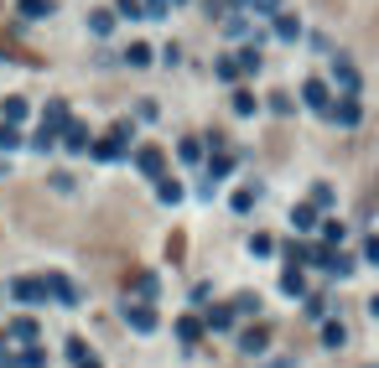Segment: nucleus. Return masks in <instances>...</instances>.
Returning a JSON list of instances; mask_svg holds the SVG:
<instances>
[{"instance_id": "obj_1", "label": "nucleus", "mask_w": 379, "mask_h": 368, "mask_svg": "<svg viewBox=\"0 0 379 368\" xmlns=\"http://www.w3.org/2000/svg\"><path fill=\"white\" fill-rule=\"evenodd\" d=\"M11 296H16L21 306H36V301H47V280H36V275H21V280L11 285Z\"/></svg>"}, {"instance_id": "obj_2", "label": "nucleus", "mask_w": 379, "mask_h": 368, "mask_svg": "<svg viewBox=\"0 0 379 368\" xmlns=\"http://www.w3.org/2000/svg\"><path fill=\"white\" fill-rule=\"evenodd\" d=\"M125 140H130V120H125V125H114V135H109V140H99L94 156H99V161H120V156H125Z\"/></svg>"}, {"instance_id": "obj_3", "label": "nucleus", "mask_w": 379, "mask_h": 368, "mask_svg": "<svg viewBox=\"0 0 379 368\" xmlns=\"http://www.w3.org/2000/svg\"><path fill=\"white\" fill-rule=\"evenodd\" d=\"M125 322L135 327V332H151V327H156V311H151V301H125Z\"/></svg>"}, {"instance_id": "obj_4", "label": "nucleus", "mask_w": 379, "mask_h": 368, "mask_svg": "<svg viewBox=\"0 0 379 368\" xmlns=\"http://www.w3.org/2000/svg\"><path fill=\"white\" fill-rule=\"evenodd\" d=\"M135 166H140V172H146L151 182H161V177H166V156L156 151V146H146V151H135Z\"/></svg>"}, {"instance_id": "obj_5", "label": "nucleus", "mask_w": 379, "mask_h": 368, "mask_svg": "<svg viewBox=\"0 0 379 368\" xmlns=\"http://www.w3.org/2000/svg\"><path fill=\"white\" fill-rule=\"evenodd\" d=\"M328 120H333V125H343V130H354V125H359V104L343 94V99H338L333 109H328Z\"/></svg>"}, {"instance_id": "obj_6", "label": "nucleus", "mask_w": 379, "mask_h": 368, "mask_svg": "<svg viewBox=\"0 0 379 368\" xmlns=\"http://www.w3.org/2000/svg\"><path fill=\"white\" fill-rule=\"evenodd\" d=\"M6 332H11V343H16V348H36V322L32 317H16Z\"/></svg>"}, {"instance_id": "obj_7", "label": "nucleus", "mask_w": 379, "mask_h": 368, "mask_svg": "<svg viewBox=\"0 0 379 368\" xmlns=\"http://www.w3.org/2000/svg\"><path fill=\"white\" fill-rule=\"evenodd\" d=\"M47 291H52V296H58V301H62V306H73V301H78V285L68 280V275H47Z\"/></svg>"}, {"instance_id": "obj_8", "label": "nucleus", "mask_w": 379, "mask_h": 368, "mask_svg": "<svg viewBox=\"0 0 379 368\" xmlns=\"http://www.w3.org/2000/svg\"><path fill=\"white\" fill-rule=\"evenodd\" d=\"M130 285H135V301H156V296H161V291H156V275H151V270H135V280H130Z\"/></svg>"}, {"instance_id": "obj_9", "label": "nucleus", "mask_w": 379, "mask_h": 368, "mask_svg": "<svg viewBox=\"0 0 379 368\" xmlns=\"http://www.w3.org/2000/svg\"><path fill=\"white\" fill-rule=\"evenodd\" d=\"M302 99L312 104V109H333V99H328V83H317V78H312V83L302 88Z\"/></svg>"}, {"instance_id": "obj_10", "label": "nucleus", "mask_w": 379, "mask_h": 368, "mask_svg": "<svg viewBox=\"0 0 379 368\" xmlns=\"http://www.w3.org/2000/svg\"><path fill=\"white\" fill-rule=\"evenodd\" d=\"M62 140H68V151H88V130L78 125V120H68V130H62Z\"/></svg>"}, {"instance_id": "obj_11", "label": "nucleus", "mask_w": 379, "mask_h": 368, "mask_svg": "<svg viewBox=\"0 0 379 368\" xmlns=\"http://www.w3.org/2000/svg\"><path fill=\"white\" fill-rule=\"evenodd\" d=\"M234 172V161H229V156H213V161H208V192H213V182H224Z\"/></svg>"}, {"instance_id": "obj_12", "label": "nucleus", "mask_w": 379, "mask_h": 368, "mask_svg": "<svg viewBox=\"0 0 379 368\" xmlns=\"http://www.w3.org/2000/svg\"><path fill=\"white\" fill-rule=\"evenodd\" d=\"M291 229H296V233L317 229V207H291Z\"/></svg>"}, {"instance_id": "obj_13", "label": "nucleus", "mask_w": 379, "mask_h": 368, "mask_svg": "<svg viewBox=\"0 0 379 368\" xmlns=\"http://www.w3.org/2000/svg\"><path fill=\"white\" fill-rule=\"evenodd\" d=\"M265 343H270V337H265V327H250V332L239 337V348H244V353H265Z\"/></svg>"}, {"instance_id": "obj_14", "label": "nucleus", "mask_w": 379, "mask_h": 368, "mask_svg": "<svg viewBox=\"0 0 379 368\" xmlns=\"http://www.w3.org/2000/svg\"><path fill=\"white\" fill-rule=\"evenodd\" d=\"M224 327H234V306H213L208 311V332H224Z\"/></svg>"}, {"instance_id": "obj_15", "label": "nucleus", "mask_w": 379, "mask_h": 368, "mask_svg": "<svg viewBox=\"0 0 379 368\" xmlns=\"http://www.w3.org/2000/svg\"><path fill=\"white\" fill-rule=\"evenodd\" d=\"M338 88H343V94H348V99H354V94H359V73H354V68H348V62H338Z\"/></svg>"}, {"instance_id": "obj_16", "label": "nucleus", "mask_w": 379, "mask_h": 368, "mask_svg": "<svg viewBox=\"0 0 379 368\" xmlns=\"http://www.w3.org/2000/svg\"><path fill=\"white\" fill-rule=\"evenodd\" d=\"M177 337H182V343H198V337H203V322H198V317H182V322H177Z\"/></svg>"}, {"instance_id": "obj_17", "label": "nucleus", "mask_w": 379, "mask_h": 368, "mask_svg": "<svg viewBox=\"0 0 379 368\" xmlns=\"http://www.w3.org/2000/svg\"><path fill=\"white\" fill-rule=\"evenodd\" d=\"M0 114H6V125H21L26 120V99H6V104H0Z\"/></svg>"}, {"instance_id": "obj_18", "label": "nucleus", "mask_w": 379, "mask_h": 368, "mask_svg": "<svg viewBox=\"0 0 379 368\" xmlns=\"http://www.w3.org/2000/svg\"><path fill=\"white\" fill-rule=\"evenodd\" d=\"M156 192H161V203H182V182H172V177L156 182Z\"/></svg>"}, {"instance_id": "obj_19", "label": "nucleus", "mask_w": 379, "mask_h": 368, "mask_svg": "<svg viewBox=\"0 0 379 368\" xmlns=\"http://www.w3.org/2000/svg\"><path fill=\"white\" fill-rule=\"evenodd\" d=\"M281 285H286V296H302V291H307V285H302V270H296V265L286 270V280H281Z\"/></svg>"}, {"instance_id": "obj_20", "label": "nucleus", "mask_w": 379, "mask_h": 368, "mask_svg": "<svg viewBox=\"0 0 379 368\" xmlns=\"http://www.w3.org/2000/svg\"><path fill=\"white\" fill-rule=\"evenodd\" d=\"M52 0H21V16H47Z\"/></svg>"}, {"instance_id": "obj_21", "label": "nucleus", "mask_w": 379, "mask_h": 368, "mask_svg": "<svg viewBox=\"0 0 379 368\" xmlns=\"http://www.w3.org/2000/svg\"><path fill=\"white\" fill-rule=\"evenodd\" d=\"M250 207H255V192L239 187V192H234V213H250Z\"/></svg>"}, {"instance_id": "obj_22", "label": "nucleus", "mask_w": 379, "mask_h": 368, "mask_svg": "<svg viewBox=\"0 0 379 368\" xmlns=\"http://www.w3.org/2000/svg\"><path fill=\"white\" fill-rule=\"evenodd\" d=\"M234 109H239V114H255V94H250V88H239V94H234Z\"/></svg>"}, {"instance_id": "obj_23", "label": "nucleus", "mask_w": 379, "mask_h": 368, "mask_svg": "<svg viewBox=\"0 0 379 368\" xmlns=\"http://www.w3.org/2000/svg\"><path fill=\"white\" fill-rule=\"evenodd\" d=\"M250 249H255V254H276V239H270V233H255Z\"/></svg>"}, {"instance_id": "obj_24", "label": "nucleus", "mask_w": 379, "mask_h": 368, "mask_svg": "<svg viewBox=\"0 0 379 368\" xmlns=\"http://www.w3.org/2000/svg\"><path fill=\"white\" fill-rule=\"evenodd\" d=\"M276 32H281V36H286V42H296V32H302V26H296V21H291V16H276Z\"/></svg>"}, {"instance_id": "obj_25", "label": "nucleus", "mask_w": 379, "mask_h": 368, "mask_svg": "<svg viewBox=\"0 0 379 368\" xmlns=\"http://www.w3.org/2000/svg\"><path fill=\"white\" fill-rule=\"evenodd\" d=\"M239 68H244V73H260V52H255V47L239 52Z\"/></svg>"}, {"instance_id": "obj_26", "label": "nucleus", "mask_w": 379, "mask_h": 368, "mask_svg": "<svg viewBox=\"0 0 379 368\" xmlns=\"http://www.w3.org/2000/svg\"><path fill=\"white\" fill-rule=\"evenodd\" d=\"M88 26H94V32L104 36V32H109V26H114V16H109V11H94V16H88Z\"/></svg>"}, {"instance_id": "obj_27", "label": "nucleus", "mask_w": 379, "mask_h": 368, "mask_svg": "<svg viewBox=\"0 0 379 368\" xmlns=\"http://www.w3.org/2000/svg\"><path fill=\"white\" fill-rule=\"evenodd\" d=\"M244 6L260 11V16H276V11H281V0H244Z\"/></svg>"}, {"instance_id": "obj_28", "label": "nucleus", "mask_w": 379, "mask_h": 368, "mask_svg": "<svg viewBox=\"0 0 379 368\" xmlns=\"http://www.w3.org/2000/svg\"><path fill=\"white\" fill-rule=\"evenodd\" d=\"M114 11H120V16H130V21H135V16H146V6H140V0H120Z\"/></svg>"}, {"instance_id": "obj_29", "label": "nucleus", "mask_w": 379, "mask_h": 368, "mask_svg": "<svg viewBox=\"0 0 379 368\" xmlns=\"http://www.w3.org/2000/svg\"><path fill=\"white\" fill-rule=\"evenodd\" d=\"M322 343H328V348H338V343H343V327H338V322H328V327H322Z\"/></svg>"}, {"instance_id": "obj_30", "label": "nucleus", "mask_w": 379, "mask_h": 368, "mask_svg": "<svg viewBox=\"0 0 379 368\" xmlns=\"http://www.w3.org/2000/svg\"><path fill=\"white\" fill-rule=\"evenodd\" d=\"M322 239H328V244H343V223H322Z\"/></svg>"}, {"instance_id": "obj_31", "label": "nucleus", "mask_w": 379, "mask_h": 368, "mask_svg": "<svg viewBox=\"0 0 379 368\" xmlns=\"http://www.w3.org/2000/svg\"><path fill=\"white\" fill-rule=\"evenodd\" d=\"M177 151H182V161H198V156H203V146H198V140H182Z\"/></svg>"}, {"instance_id": "obj_32", "label": "nucleus", "mask_w": 379, "mask_h": 368, "mask_svg": "<svg viewBox=\"0 0 379 368\" xmlns=\"http://www.w3.org/2000/svg\"><path fill=\"white\" fill-rule=\"evenodd\" d=\"M218 78H239V62H234V57H218Z\"/></svg>"}, {"instance_id": "obj_33", "label": "nucleus", "mask_w": 379, "mask_h": 368, "mask_svg": "<svg viewBox=\"0 0 379 368\" xmlns=\"http://www.w3.org/2000/svg\"><path fill=\"white\" fill-rule=\"evenodd\" d=\"M16 140H21V135H16V125H0V146L11 151V146H16Z\"/></svg>"}, {"instance_id": "obj_34", "label": "nucleus", "mask_w": 379, "mask_h": 368, "mask_svg": "<svg viewBox=\"0 0 379 368\" xmlns=\"http://www.w3.org/2000/svg\"><path fill=\"white\" fill-rule=\"evenodd\" d=\"M364 259H369V265H379V233H374L369 244H364Z\"/></svg>"}, {"instance_id": "obj_35", "label": "nucleus", "mask_w": 379, "mask_h": 368, "mask_svg": "<svg viewBox=\"0 0 379 368\" xmlns=\"http://www.w3.org/2000/svg\"><path fill=\"white\" fill-rule=\"evenodd\" d=\"M78 368H104V363L94 358V353H84V358H78Z\"/></svg>"}, {"instance_id": "obj_36", "label": "nucleus", "mask_w": 379, "mask_h": 368, "mask_svg": "<svg viewBox=\"0 0 379 368\" xmlns=\"http://www.w3.org/2000/svg\"><path fill=\"white\" fill-rule=\"evenodd\" d=\"M369 311H374V317H379V296H374V301H369Z\"/></svg>"}, {"instance_id": "obj_37", "label": "nucleus", "mask_w": 379, "mask_h": 368, "mask_svg": "<svg viewBox=\"0 0 379 368\" xmlns=\"http://www.w3.org/2000/svg\"><path fill=\"white\" fill-rule=\"evenodd\" d=\"M270 368H291V363H270Z\"/></svg>"}]
</instances>
